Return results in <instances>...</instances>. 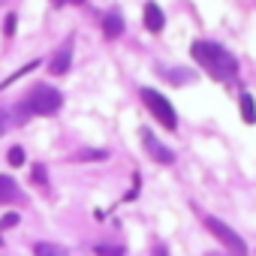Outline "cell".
Instances as JSON below:
<instances>
[{"label":"cell","mask_w":256,"mask_h":256,"mask_svg":"<svg viewBox=\"0 0 256 256\" xmlns=\"http://www.w3.org/2000/svg\"><path fill=\"white\" fill-rule=\"evenodd\" d=\"M190 54H193V60H196L211 78H217V82H229V78H235V72H238V60H235L220 42L196 40V42L190 46Z\"/></svg>","instance_id":"1"},{"label":"cell","mask_w":256,"mask_h":256,"mask_svg":"<svg viewBox=\"0 0 256 256\" xmlns=\"http://www.w3.org/2000/svg\"><path fill=\"white\" fill-rule=\"evenodd\" d=\"M60 106H64V96H60L58 88H52V84H34L30 94L18 102V112L34 114V118H48V114H54Z\"/></svg>","instance_id":"2"},{"label":"cell","mask_w":256,"mask_h":256,"mask_svg":"<svg viewBox=\"0 0 256 256\" xmlns=\"http://www.w3.org/2000/svg\"><path fill=\"white\" fill-rule=\"evenodd\" d=\"M139 96H142V102L148 106V112L166 126V130H178V114H175V108H172V102L160 94V90H154V88H142L139 90Z\"/></svg>","instance_id":"3"},{"label":"cell","mask_w":256,"mask_h":256,"mask_svg":"<svg viewBox=\"0 0 256 256\" xmlns=\"http://www.w3.org/2000/svg\"><path fill=\"white\" fill-rule=\"evenodd\" d=\"M202 223H205V229H208V232H211V235H214V238H217V241H220L229 253H232V256H244V253H247L244 238H241V235H238L229 223H223L220 217H211V214H208Z\"/></svg>","instance_id":"4"},{"label":"cell","mask_w":256,"mask_h":256,"mask_svg":"<svg viewBox=\"0 0 256 256\" xmlns=\"http://www.w3.org/2000/svg\"><path fill=\"white\" fill-rule=\"evenodd\" d=\"M139 136H142V148L151 154V160H154V163H160V166H172V163H175L172 148H166V145H163V142L151 133V130H142Z\"/></svg>","instance_id":"5"},{"label":"cell","mask_w":256,"mask_h":256,"mask_svg":"<svg viewBox=\"0 0 256 256\" xmlns=\"http://www.w3.org/2000/svg\"><path fill=\"white\" fill-rule=\"evenodd\" d=\"M70 66H72V40H66V42L52 54V60H48V72H52V76H64Z\"/></svg>","instance_id":"6"},{"label":"cell","mask_w":256,"mask_h":256,"mask_svg":"<svg viewBox=\"0 0 256 256\" xmlns=\"http://www.w3.org/2000/svg\"><path fill=\"white\" fill-rule=\"evenodd\" d=\"M163 24H166L163 10L154 4V0H148V4H145V28H148L151 34H160V30H163Z\"/></svg>","instance_id":"7"},{"label":"cell","mask_w":256,"mask_h":256,"mask_svg":"<svg viewBox=\"0 0 256 256\" xmlns=\"http://www.w3.org/2000/svg\"><path fill=\"white\" fill-rule=\"evenodd\" d=\"M10 202H22V190L10 175H0V205H10Z\"/></svg>","instance_id":"8"},{"label":"cell","mask_w":256,"mask_h":256,"mask_svg":"<svg viewBox=\"0 0 256 256\" xmlns=\"http://www.w3.org/2000/svg\"><path fill=\"white\" fill-rule=\"evenodd\" d=\"M120 34H124V18L114 16V12L106 16V18H102V36H106V40H118Z\"/></svg>","instance_id":"9"},{"label":"cell","mask_w":256,"mask_h":256,"mask_svg":"<svg viewBox=\"0 0 256 256\" xmlns=\"http://www.w3.org/2000/svg\"><path fill=\"white\" fill-rule=\"evenodd\" d=\"M238 106H241V118H244V124H256V102H253V96H250L247 90L241 94Z\"/></svg>","instance_id":"10"},{"label":"cell","mask_w":256,"mask_h":256,"mask_svg":"<svg viewBox=\"0 0 256 256\" xmlns=\"http://www.w3.org/2000/svg\"><path fill=\"white\" fill-rule=\"evenodd\" d=\"M34 256H66V250L60 244H52V241H40L34 247Z\"/></svg>","instance_id":"11"},{"label":"cell","mask_w":256,"mask_h":256,"mask_svg":"<svg viewBox=\"0 0 256 256\" xmlns=\"http://www.w3.org/2000/svg\"><path fill=\"white\" fill-rule=\"evenodd\" d=\"M94 253L96 256H124V247H118V244H96Z\"/></svg>","instance_id":"12"},{"label":"cell","mask_w":256,"mask_h":256,"mask_svg":"<svg viewBox=\"0 0 256 256\" xmlns=\"http://www.w3.org/2000/svg\"><path fill=\"white\" fill-rule=\"evenodd\" d=\"M10 166H24V148L22 145L10 148Z\"/></svg>","instance_id":"13"},{"label":"cell","mask_w":256,"mask_h":256,"mask_svg":"<svg viewBox=\"0 0 256 256\" xmlns=\"http://www.w3.org/2000/svg\"><path fill=\"white\" fill-rule=\"evenodd\" d=\"M106 157H108V151H82V154H76L72 160L82 163V160H106Z\"/></svg>","instance_id":"14"},{"label":"cell","mask_w":256,"mask_h":256,"mask_svg":"<svg viewBox=\"0 0 256 256\" xmlns=\"http://www.w3.org/2000/svg\"><path fill=\"white\" fill-rule=\"evenodd\" d=\"M30 175H34V181H36L40 187H46V184H48V175H46V166H42V163H36Z\"/></svg>","instance_id":"15"},{"label":"cell","mask_w":256,"mask_h":256,"mask_svg":"<svg viewBox=\"0 0 256 256\" xmlns=\"http://www.w3.org/2000/svg\"><path fill=\"white\" fill-rule=\"evenodd\" d=\"M16 18H18L16 12H10V16L4 18V34H6V36H12V34H16Z\"/></svg>","instance_id":"16"},{"label":"cell","mask_w":256,"mask_h":256,"mask_svg":"<svg viewBox=\"0 0 256 256\" xmlns=\"http://www.w3.org/2000/svg\"><path fill=\"white\" fill-rule=\"evenodd\" d=\"M12 226H18V214H4V220H0V229H12Z\"/></svg>","instance_id":"17"},{"label":"cell","mask_w":256,"mask_h":256,"mask_svg":"<svg viewBox=\"0 0 256 256\" xmlns=\"http://www.w3.org/2000/svg\"><path fill=\"white\" fill-rule=\"evenodd\" d=\"M163 76L172 78V82H190V72H175V70H172V72H163Z\"/></svg>","instance_id":"18"},{"label":"cell","mask_w":256,"mask_h":256,"mask_svg":"<svg viewBox=\"0 0 256 256\" xmlns=\"http://www.w3.org/2000/svg\"><path fill=\"white\" fill-rule=\"evenodd\" d=\"M0 130H6V118H4V112H0Z\"/></svg>","instance_id":"19"},{"label":"cell","mask_w":256,"mask_h":256,"mask_svg":"<svg viewBox=\"0 0 256 256\" xmlns=\"http://www.w3.org/2000/svg\"><path fill=\"white\" fill-rule=\"evenodd\" d=\"M154 256H166V247H157V250H154Z\"/></svg>","instance_id":"20"},{"label":"cell","mask_w":256,"mask_h":256,"mask_svg":"<svg viewBox=\"0 0 256 256\" xmlns=\"http://www.w3.org/2000/svg\"><path fill=\"white\" fill-rule=\"evenodd\" d=\"M66 4H84V0H66Z\"/></svg>","instance_id":"21"},{"label":"cell","mask_w":256,"mask_h":256,"mask_svg":"<svg viewBox=\"0 0 256 256\" xmlns=\"http://www.w3.org/2000/svg\"><path fill=\"white\" fill-rule=\"evenodd\" d=\"M0 244H4V235H0Z\"/></svg>","instance_id":"22"}]
</instances>
